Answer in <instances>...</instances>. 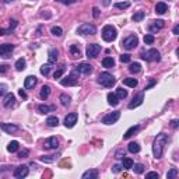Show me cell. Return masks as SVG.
Returning <instances> with one entry per match:
<instances>
[{
  "label": "cell",
  "mask_w": 179,
  "mask_h": 179,
  "mask_svg": "<svg viewBox=\"0 0 179 179\" xmlns=\"http://www.w3.org/2000/svg\"><path fill=\"white\" fill-rule=\"evenodd\" d=\"M49 95H50V87L49 86H43L42 88H41V93H39L41 100H46Z\"/></svg>",
  "instance_id": "cell-25"
},
{
  "label": "cell",
  "mask_w": 179,
  "mask_h": 179,
  "mask_svg": "<svg viewBox=\"0 0 179 179\" xmlns=\"http://www.w3.org/2000/svg\"><path fill=\"white\" fill-rule=\"evenodd\" d=\"M13 50H14V45H11V43H3V45H0V56L9 57V55Z\"/></svg>",
  "instance_id": "cell-13"
},
{
  "label": "cell",
  "mask_w": 179,
  "mask_h": 179,
  "mask_svg": "<svg viewBox=\"0 0 179 179\" xmlns=\"http://www.w3.org/2000/svg\"><path fill=\"white\" fill-rule=\"evenodd\" d=\"M4 3H11V2H14V0H3Z\"/></svg>",
  "instance_id": "cell-61"
},
{
  "label": "cell",
  "mask_w": 179,
  "mask_h": 179,
  "mask_svg": "<svg viewBox=\"0 0 179 179\" xmlns=\"http://www.w3.org/2000/svg\"><path fill=\"white\" fill-rule=\"evenodd\" d=\"M7 91V86L6 84H0V95H4Z\"/></svg>",
  "instance_id": "cell-51"
},
{
  "label": "cell",
  "mask_w": 179,
  "mask_h": 179,
  "mask_svg": "<svg viewBox=\"0 0 179 179\" xmlns=\"http://www.w3.org/2000/svg\"><path fill=\"white\" fill-rule=\"evenodd\" d=\"M18 94H20V97H23L24 100H27V94H25V91H24V90H20V91H18Z\"/></svg>",
  "instance_id": "cell-57"
},
{
  "label": "cell",
  "mask_w": 179,
  "mask_h": 179,
  "mask_svg": "<svg viewBox=\"0 0 179 179\" xmlns=\"http://www.w3.org/2000/svg\"><path fill=\"white\" fill-rule=\"evenodd\" d=\"M104 6H109V0H104Z\"/></svg>",
  "instance_id": "cell-60"
},
{
  "label": "cell",
  "mask_w": 179,
  "mask_h": 179,
  "mask_svg": "<svg viewBox=\"0 0 179 179\" xmlns=\"http://www.w3.org/2000/svg\"><path fill=\"white\" fill-rule=\"evenodd\" d=\"M122 168H123L122 165H118V164H116V165H113L112 171H113V172H115V174H118V172H120V171H122Z\"/></svg>",
  "instance_id": "cell-53"
},
{
  "label": "cell",
  "mask_w": 179,
  "mask_h": 179,
  "mask_svg": "<svg viewBox=\"0 0 179 179\" xmlns=\"http://www.w3.org/2000/svg\"><path fill=\"white\" fill-rule=\"evenodd\" d=\"M50 32H52L55 37H62V34H63V30H62L60 27H53L52 30H50Z\"/></svg>",
  "instance_id": "cell-43"
},
{
  "label": "cell",
  "mask_w": 179,
  "mask_h": 179,
  "mask_svg": "<svg viewBox=\"0 0 179 179\" xmlns=\"http://www.w3.org/2000/svg\"><path fill=\"white\" fill-rule=\"evenodd\" d=\"M18 141H16V140H13V141L9 143V146H7V151L9 153H16V151H18Z\"/></svg>",
  "instance_id": "cell-27"
},
{
  "label": "cell",
  "mask_w": 179,
  "mask_h": 179,
  "mask_svg": "<svg viewBox=\"0 0 179 179\" xmlns=\"http://www.w3.org/2000/svg\"><path fill=\"white\" fill-rule=\"evenodd\" d=\"M76 70L81 74H91L93 73V66L90 63H80L79 66H76Z\"/></svg>",
  "instance_id": "cell-17"
},
{
  "label": "cell",
  "mask_w": 179,
  "mask_h": 179,
  "mask_svg": "<svg viewBox=\"0 0 179 179\" xmlns=\"http://www.w3.org/2000/svg\"><path fill=\"white\" fill-rule=\"evenodd\" d=\"M144 17H146V13H144V11H137V13H134L132 16V20L134 21V23H139V21H141Z\"/></svg>",
  "instance_id": "cell-31"
},
{
  "label": "cell",
  "mask_w": 179,
  "mask_h": 179,
  "mask_svg": "<svg viewBox=\"0 0 179 179\" xmlns=\"http://www.w3.org/2000/svg\"><path fill=\"white\" fill-rule=\"evenodd\" d=\"M122 166H123L125 169H132V166H133V159H132V158H123Z\"/></svg>",
  "instance_id": "cell-37"
},
{
  "label": "cell",
  "mask_w": 179,
  "mask_h": 179,
  "mask_svg": "<svg viewBox=\"0 0 179 179\" xmlns=\"http://www.w3.org/2000/svg\"><path fill=\"white\" fill-rule=\"evenodd\" d=\"M164 28V21L163 20H154L148 24V31L151 34H155Z\"/></svg>",
  "instance_id": "cell-11"
},
{
  "label": "cell",
  "mask_w": 179,
  "mask_h": 179,
  "mask_svg": "<svg viewBox=\"0 0 179 179\" xmlns=\"http://www.w3.org/2000/svg\"><path fill=\"white\" fill-rule=\"evenodd\" d=\"M166 11H168V6H166V3H164V2L157 3V6H155V13L157 14H165Z\"/></svg>",
  "instance_id": "cell-22"
},
{
  "label": "cell",
  "mask_w": 179,
  "mask_h": 179,
  "mask_svg": "<svg viewBox=\"0 0 179 179\" xmlns=\"http://www.w3.org/2000/svg\"><path fill=\"white\" fill-rule=\"evenodd\" d=\"M116 97H118L119 100H125V98L127 97V91L126 90H123L122 87H119V88L116 90Z\"/></svg>",
  "instance_id": "cell-34"
},
{
  "label": "cell",
  "mask_w": 179,
  "mask_h": 179,
  "mask_svg": "<svg viewBox=\"0 0 179 179\" xmlns=\"http://www.w3.org/2000/svg\"><path fill=\"white\" fill-rule=\"evenodd\" d=\"M178 32H179V27L175 25V27H174V34H175V35H178Z\"/></svg>",
  "instance_id": "cell-59"
},
{
  "label": "cell",
  "mask_w": 179,
  "mask_h": 179,
  "mask_svg": "<svg viewBox=\"0 0 179 179\" xmlns=\"http://www.w3.org/2000/svg\"><path fill=\"white\" fill-rule=\"evenodd\" d=\"M140 57L147 60V62H158L159 60V52L153 48V49H148V50H146V52H143L141 55H140Z\"/></svg>",
  "instance_id": "cell-4"
},
{
  "label": "cell",
  "mask_w": 179,
  "mask_h": 179,
  "mask_svg": "<svg viewBox=\"0 0 179 179\" xmlns=\"http://www.w3.org/2000/svg\"><path fill=\"white\" fill-rule=\"evenodd\" d=\"M56 2H60V3H63V4H73L76 2H79V0H56Z\"/></svg>",
  "instance_id": "cell-52"
},
{
  "label": "cell",
  "mask_w": 179,
  "mask_h": 179,
  "mask_svg": "<svg viewBox=\"0 0 179 179\" xmlns=\"http://www.w3.org/2000/svg\"><path fill=\"white\" fill-rule=\"evenodd\" d=\"M11 23L13 24H10V27H9V30H0V35H6L7 32H10L11 30H14L17 27V21L16 20H11Z\"/></svg>",
  "instance_id": "cell-38"
},
{
  "label": "cell",
  "mask_w": 179,
  "mask_h": 179,
  "mask_svg": "<svg viewBox=\"0 0 179 179\" xmlns=\"http://www.w3.org/2000/svg\"><path fill=\"white\" fill-rule=\"evenodd\" d=\"M178 123H179V122H178V120H176V119H174V120H172V122H171V126H172V127H174V129H176V127H178Z\"/></svg>",
  "instance_id": "cell-56"
},
{
  "label": "cell",
  "mask_w": 179,
  "mask_h": 179,
  "mask_svg": "<svg viewBox=\"0 0 179 179\" xmlns=\"http://www.w3.org/2000/svg\"><path fill=\"white\" fill-rule=\"evenodd\" d=\"M168 134L165 133H159L157 134V137L154 139L153 143V154L157 159H159L164 155V151H165V146L168 144Z\"/></svg>",
  "instance_id": "cell-1"
},
{
  "label": "cell",
  "mask_w": 179,
  "mask_h": 179,
  "mask_svg": "<svg viewBox=\"0 0 179 179\" xmlns=\"http://www.w3.org/2000/svg\"><path fill=\"white\" fill-rule=\"evenodd\" d=\"M60 84L63 87H70V86H77L79 84V79H77L76 73H70L67 77L60 80Z\"/></svg>",
  "instance_id": "cell-8"
},
{
  "label": "cell",
  "mask_w": 179,
  "mask_h": 179,
  "mask_svg": "<svg viewBox=\"0 0 179 179\" xmlns=\"http://www.w3.org/2000/svg\"><path fill=\"white\" fill-rule=\"evenodd\" d=\"M102 66L106 67V69L113 67V66H115V60H113L112 57H105V59H102Z\"/></svg>",
  "instance_id": "cell-32"
},
{
  "label": "cell",
  "mask_w": 179,
  "mask_h": 179,
  "mask_svg": "<svg viewBox=\"0 0 179 179\" xmlns=\"http://www.w3.org/2000/svg\"><path fill=\"white\" fill-rule=\"evenodd\" d=\"M132 168L134 169V172L136 174H143L144 172V165H143V164H133Z\"/></svg>",
  "instance_id": "cell-41"
},
{
  "label": "cell",
  "mask_w": 179,
  "mask_h": 179,
  "mask_svg": "<svg viewBox=\"0 0 179 179\" xmlns=\"http://www.w3.org/2000/svg\"><path fill=\"white\" fill-rule=\"evenodd\" d=\"M13 175H14V178H17V179L25 178V176L28 175V166H27V165H20V166H17V168L14 169Z\"/></svg>",
  "instance_id": "cell-12"
},
{
  "label": "cell",
  "mask_w": 179,
  "mask_h": 179,
  "mask_svg": "<svg viewBox=\"0 0 179 179\" xmlns=\"http://www.w3.org/2000/svg\"><path fill=\"white\" fill-rule=\"evenodd\" d=\"M122 45L126 50H132L139 45V38H137L136 35H130V37H127L126 39L122 41Z\"/></svg>",
  "instance_id": "cell-6"
},
{
  "label": "cell",
  "mask_w": 179,
  "mask_h": 179,
  "mask_svg": "<svg viewBox=\"0 0 179 179\" xmlns=\"http://www.w3.org/2000/svg\"><path fill=\"white\" fill-rule=\"evenodd\" d=\"M127 150H129V153H132V154H137L140 151V146L137 144V143H130L129 146H127Z\"/></svg>",
  "instance_id": "cell-30"
},
{
  "label": "cell",
  "mask_w": 179,
  "mask_h": 179,
  "mask_svg": "<svg viewBox=\"0 0 179 179\" xmlns=\"http://www.w3.org/2000/svg\"><path fill=\"white\" fill-rule=\"evenodd\" d=\"M70 55H71L73 59H77V57L81 56V52H80L79 45H71V46H70Z\"/></svg>",
  "instance_id": "cell-24"
},
{
  "label": "cell",
  "mask_w": 179,
  "mask_h": 179,
  "mask_svg": "<svg viewBox=\"0 0 179 179\" xmlns=\"http://www.w3.org/2000/svg\"><path fill=\"white\" fill-rule=\"evenodd\" d=\"M125 157V151L123 150H119L118 153H116V158H123Z\"/></svg>",
  "instance_id": "cell-55"
},
{
  "label": "cell",
  "mask_w": 179,
  "mask_h": 179,
  "mask_svg": "<svg viewBox=\"0 0 179 179\" xmlns=\"http://www.w3.org/2000/svg\"><path fill=\"white\" fill-rule=\"evenodd\" d=\"M46 125L49 127H56L59 125V119H57L56 116H49L46 119Z\"/></svg>",
  "instance_id": "cell-28"
},
{
  "label": "cell",
  "mask_w": 179,
  "mask_h": 179,
  "mask_svg": "<svg viewBox=\"0 0 179 179\" xmlns=\"http://www.w3.org/2000/svg\"><path fill=\"white\" fill-rule=\"evenodd\" d=\"M120 62H122V63H130V55L129 53H123L122 56H120Z\"/></svg>",
  "instance_id": "cell-47"
},
{
  "label": "cell",
  "mask_w": 179,
  "mask_h": 179,
  "mask_svg": "<svg viewBox=\"0 0 179 179\" xmlns=\"http://www.w3.org/2000/svg\"><path fill=\"white\" fill-rule=\"evenodd\" d=\"M94 17H95V18H97V17H98V16H100V10H98V9H97V7H95V9H94Z\"/></svg>",
  "instance_id": "cell-58"
},
{
  "label": "cell",
  "mask_w": 179,
  "mask_h": 179,
  "mask_svg": "<svg viewBox=\"0 0 179 179\" xmlns=\"http://www.w3.org/2000/svg\"><path fill=\"white\" fill-rule=\"evenodd\" d=\"M116 37H118V32L113 25H105L102 28V38L105 42H112L116 39Z\"/></svg>",
  "instance_id": "cell-3"
},
{
  "label": "cell",
  "mask_w": 179,
  "mask_h": 179,
  "mask_svg": "<svg viewBox=\"0 0 179 179\" xmlns=\"http://www.w3.org/2000/svg\"><path fill=\"white\" fill-rule=\"evenodd\" d=\"M115 7H116V9H120V10H125V9H129V7H130V3H129V2H123V3H116Z\"/></svg>",
  "instance_id": "cell-46"
},
{
  "label": "cell",
  "mask_w": 179,
  "mask_h": 179,
  "mask_svg": "<svg viewBox=\"0 0 179 179\" xmlns=\"http://www.w3.org/2000/svg\"><path fill=\"white\" fill-rule=\"evenodd\" d=\"M98 83H100L101 86L106 87V88H109V87L115 86L116 80H115V77H113L111 73H108V71H104V73H101L100 76H98Z\"/></svg>",
  "instance_id": "cell-2"
},
{
  "label": "cell",
  "mask_w": 179,
  "mask_h": 179,
  "mask_svg": "<svg viewBox=\"0 0 179 179\" xmlns=\"http://www.w3.org/2000/svg\"><path fill=\"white\" fill-rule=\"evenodd\" d=\"M178 169H176V168H171V169H169V171H168V174H166V178H168V179H175L176 178V176H178Z\"/></svg>",
  "instance_id": "cell-39"
},
{
  "label": "cell",
  "mask_w": 179,
  "mask_h": 179,
  "mask_svg": "<svg viewBox=\"0 0 179 179\" xmlns=\"http://www.w3.org/2000/svg\"><path fill=\"white\" fill-rule=\"evenodd\" d=\"M140 70H141V66H140V63H132L130 64V67H129V71L130 73H139Z\"/></svg>",
  "instance_id": "cell-36"
},
{
  "label": "cell",
  "mask_w": 179,
  "mask_h": 179,
  "mask_svg": "<svg viewBox=\"0 0 179 179\" xmlns=\"http://www.w3.org/2000/svg\"><path fill=\"white\" fill-rule=\"evenodd\" d=\"M139 129H140V126H139V125H134V126H130L129 129L126 130V133L123 134V139H125V140L130 139V137H132L133 134H134V133H137V132H139Z\"/></svg>",
  "instance_id": "cell-21"
},
{
  "label": "cell",
  "mask_w": 179,
  "mask_h": 179,
  "mask_svg": "<svg viewBox=\"0 0 179 179\" xmlns=\"http://www.w3.org/2000/svg\"><path fill=\"white\" fill-rule=\"evenodd\" d=\"M100 52H101V46H100V45H97V43H90V45H87V49H86L87 57L94 59V57L98 56V53H100Z\"/></svg>",
  "instance_id": "cell-7"
},
{
  "label": "cell",
  "mask_w": 179,
  "mask_h": 179,
  "mask_svg": "<svg viewBox=\"0 0 179 179\" xmlns=\"http://www.w3.org/2000/svg\"><path fill=\"white\" fill-rule=\"evenodd\" d=\"M143 101H144V93H139L134 98H133L132 102L129 104V109H134V108L140 106L143 104Z\"/></svg>",
  "instance_id": "cell-14"
},
{
  "label": "cell",
  "mask_w": 179,
  "mask_h": 179,
  "mask_svg": "<svg viewBox=\"0 0 179 179\" xmlns=\"http://www.w3.org/2000/svg\"><path fill=\"white\" fill-rule=\"evenodd\" d=\"M154 41H155V38H154L151 34H147L146 37H144V43H147V45H153Z\"/></svg>",
  "instance_id": "cell-45"
},
{
  "label": "cell",
  "mask_w": 179,
  "mask_h": 179,
  "mask_svg": "<svg viewBox=\"0 0 179 179\" xmlns=\"http://www.w3.org/2000/svg\"><path fill=\"white\" fill-rule=\"evenodd\" d=\"M7 70H9V66H7V64H0V74L7 73Z\"/></svg>",
  "instance_id": "cell-50"
},
{
  "label": "cell",
  "mask_w": 179,
  "mask_h": 179,
  "mask_svg": "<svg viewBox=\"0 0 179 179\" xmlns=\"http://www.w3.org/2000/svg\"><path fill=\"white\" fill-rule=\"evenodd\" d=\"M0 127L9 134H13V133L18 132V129H20L17 125H13V123H0Z\"/></svg>",
  "instance_id": "cell-16"
},
{
  "label": "cell",
  "mask_w": 179,
  "mask_h": 179,
  "mask_svg": "<svg viewBox=\"0 0 179 179\" xmlns=\"http://www.w3.org/2000/svg\"><path fill=\"white\" fill-rule=\"evenodd\" d=\"M158 174H157V172H148V174H147V175H146V178H157V179H158Z\"/></svg>",
  "instance_id": "cell-54"
},
{
  "label": "cell",
  "mask_w": 179,
  "mask_h": 179,
  "mask_svg": "<svg viewBox=\"0 0 179 179\" xmlns=\"http://www.w3.org/2000/svg\"><path fill=\"white\" fill-rule=\"evenodd\" d=\"M25 66H27V62H25V59H23V57L16 62V69L18 70V71H23V70L25 69Z\"/></svg>",
  "instance_id": "cell-33"
},
{
  "label": "cell",
  "mask_w": 179,
  "mask_h": 179,
  "mask_svg": "<svg viewBox=\"0 0 179 179\" xmlns=\"http://www.w3.org/2000/svg\"><path fill=\"white\" fill-rule=\"evenodd\" d=\"M57 55H59V50H57L56 48H50L49 52H48V63H50V64L56 63Z\"/></svg>",
  "instance_id": "cell-19"
},
{
  "label": "cell",
  "mask_w": 179,
  "mask_h": 179,
  "mask_svg": "<svg viewBox=\"0 0 179 179\" xmlns=\"http://www.w3.org/2000/svg\"><path fill=\"white\" fill-rule=\"evenodd\" d=\"M3 105L6 106V108H11V106H14V105H16V97H14V94L7 93L6 95H4Z\"/></svg>",
  "instance_id": "cell-18"
},
{
  "label": "cell",
  "mask_w": 179,
  "mask_h": 179,
  "mask_svg": "<svg viewBox=\"0 0 179 179\" xmlns=\"http://www.w3.org/2000/svg\"><path fill=\"white\" fill-rule=\"evenodd\" d=\"M49 71H50V63L43 64V66L41 67V74H42V76H48Z\"/></svg>",
  "instance_id": "cell-42"
},
{
  "label": "cell",
  "mask_w": 179,
  "mask_h": 179,
  "mask_svg": "<svg viewBox=\"0 0 179 179\" xmlns=\"http://www.w3.org/2000/svg\"><path fill=\"white\" fill-rule=\"evenodd\" d=\"M98 178V171L97 169H90L83 174V179H97Z\"/></svg>",
  "instance_id": "cell-23"
},
{
  "label": "cell",
  "mask_w": 179,
  "mask_h": 179,
  "mask_svg": "<svg viewBox=\"0 0 179 179\" xmlns=\"http://www.w3.org/2000/svg\"><path fill=\"white\" fill-rule=\"evenodd\" d=\"M57 147H59V140L55 136L49 137V139H46L43 141V148L45 150H56Z\"/></svg>",
  "instance_id": "cell-10"
},
{
  "label": "cell",
  "mask_w": 179,
  "mask_h": 179,
  "mask_svg": "<svg viewBox=\"0 0 179 179\" xmlns=\"http://www.w3.org/2000/svg\"><path fill=\"white\" fill-rule=\"evenodd\" d=\"M60 102H62V105L67 106L70 104V97L66 95V94H62V95H60Z\"/></svg>",
  "instance_id": "cell-44"
},
{
  "label": "cell",
  "mask_w": 179,
  "mask_h": 179,
  "mask_svg": "<svg viewBox=\"0 0 179 179\" xmlns=\"http://www.w3.org/2000/svg\"><path fill=\"white\" fill-rule=\"evenodd\" d=\"M28 154H30V151H28V150H23V151H20V153H18V157H20V158H27V157H28Z\"/></svg>",
  "instance_id": "cell-49"
},
{
  "label": "cell",
  "mask_w": 179,
  "mask_h": 179,
  "mask_svg": "<svg viewBox=\"0 0 179 179\" xmlns=\"http://www.w3.org/2000/svg\"><path fill=\"white\" fill-rule=\"evenodd\" d=\"M120 118V112L119 111H115V112H111L108 115H105L102 118V123L105 125H113V123L118 122V119Z\"/></svg>",
  "instance_id": "cell-9"
},
{
  "label": "cell",
  "mask_w": 179,
  "mask_h": 179,
  "mask_svg": "<svg viewBox=\"0 0 179 179\" xmlns=\"http://www.w3.org/2000/svg\"><path fill=\"white\" fill-rule=\"evenodd\" d=\"M95 32H97L95 25H93V24H90V23H84L77 30V34H80V35H94Z\"/></svg>",
  "instance_id": "cell-5"
},
{
  "label": "cell",
  "mask_w": 179,
  "mask_h": 179,
  "mask_svg": "<svg viewBox=\"0 0 179 179\" xmlns=\"http://www.w3.org/2000/svg\"><path fill=\"white\" fill-rule=\"evenodd\" d=\"M77 123V113H69V115L64 118V126L69 127V129H71V127L74 126Z\"/></svg>",
  "instance_id": "cell-15"
},
{
  "label": "cell",
  "mask_w": 179,
  "mask_h": 179,
  "mask_svg": "<svg viewBox=\"0 0 179 179\" xmlns=\"http://www.w3.org/2000/svg\"><path fill=\"white\" fill-rule=\"evenodd\" d=\"M123 84L127 87H132V88H136L137 84H139V81H137L136 79H125L123 80Z\"/></svg>",
  "instance_id": "cell-29"
},
{
  "label": "cell",
  "mask_w": 179,
  "mask_h": 179,
  "mask_svg": "<svg viewBox=\"0 0 179 179\" xmlns=\"http://www.w3.org/2000/svg\"><path fill=\"white\" fill-rule=\"evenodd\" d=\"M37 86V77L35 76H28L25 79V81H24V87H25L27 90H31L34 88V87Z\"/></svg>",
  "instance_id": "cell-20"
},
{
  "label": "cell",
  "mask_w": 179,
  "mask_h": 179,
  "mask_svg": "<svg viewBox=\"0 0 179 179\" xmlns=\"http://www.w3.org/2000/svg\"><path fill=\"white\" fill-rule=\"evenodd\" d=\"M55 157L53 155H49V157H41V161H42V163H53V161H55Z\"/></svg>",
  "instance_id": "cell-48"
},
{
  "label": "cell",
  "mask_w": 179,
  "mask_h": 179,
  "mask_svg": "<svg viewBox=\"0 0 179 179\" xmlns=\"http://www.w3.org/2000/svg\"><path fill=\"white\" fill-rule=\"evenodd\" d=\"M64 71H66V66H60L59 69H57L56 71H55L53 77H55V79H60V77H62V74H63Z\"/></svg>",
  "instance_id": "cell-40"
},
{
  "label": "cell",
  "mask_w": 179,
  "mask_h": 179,
  "mask_svg": "<svg viewBox=\"0 0 179 179\" xmlns=\"http://www.w3.org/2000/svg\"><path fill=\"white\" fill-rule=\"evenodd\" d=\"M53 109H55V106H48V105H43V104L38 106V111L41 113H48L49 111H53Z\"/></svg>",
  "instance_id": "cell-35"
},
{
  "label": "cell",
  "mask_w": 179,
  "mask_h": 179,
  "mask_svg": "<svg viewBox=\"0 0 179 179\" xmlns=\"http://www.w3.org/2000/svg\"><path fill=\"white\" fill-rule=\"evenodd\" d=\"M106 98H108V104H109V105H112V106H116L118 104H119V98L116 97V94L109 93Z\"/></svg>",
  "instance_id": "cell-26"
}]
</instances>
